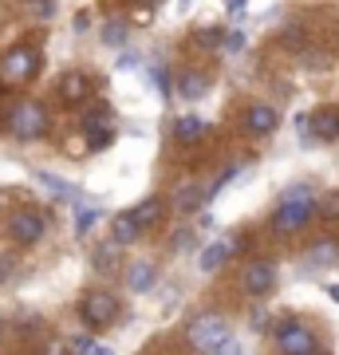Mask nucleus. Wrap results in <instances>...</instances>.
<instances>
[{"label": "nucleus", "instance_id": "obj_21", "mask_svg": "<svg viewBox=\"0 0 339 355\" xmlns=\"http://www.w3.org/2000/svg\"><path fill=\"white\" fill-rule=\"evenodd\" d=\"M139 237H142V229L134 225V217H130V214L111 217V241L119 245V249H126V245H134Z\"/></svg>", "mask_w": 339, "mask_h": 355}, {"label": "nucleus", "instance_id": "obj_40", "mask_svg": "<svg viewBox=\"0 0 339 355\" xmlns=\"http://www.w3.org/2000/svg\"><path fill=\"white\" fill-rule=\"evenodd\" d=\"M4 205H8V198H4V193H0V214H4Z\"/></svg>", "mask_w": 339, "mask_h": 355}, {"label": "nucleus", "instance_id": "obj_5", "mask_svg": "<svg viewBox=\"0 0 339 355\" xmlns=\"http://www.w3.org/2000/svg\"><path fill=\"white\" fill-rule=\"evenodd\" d=\"M229 340V320L221 312H198L186 324V343L193 352H217Z\"/></svg>", "mask_w": 339, "mask_h": 355}, {"label": "nucleus", "instance_id": "obj_22", "mask_svg": "<svg viewBox=\"0 0 339 355\" xmlns=\"http://www.w3.org/2000/svg\"><path fill=\"white\" fill-rule=\"evenodd\" d=\"M36 182L51 193V198H55V202H79V190H76V186H71V182H63V178H55V174H48V170H40Z\"/></svg>", "mask_w": 339, "mask_h": 355}, {"label": "nucleus", "instance_id": "obj_27", "mask_svg": "<svg viewBox=\"0 0 339 355\" xmlns=\"http://www.w3.org/2000/svg\"><path fill=\"white\" fill-rule=\"evenodd\" d=\"M99 217H103V214L95 209V205H83V209H76V237H79V241H83L91 229L99 225Z\"/></svg>", "mask_w": 339, "mask_h": 355}, {"label": "nucleus", "instance_id": "obj_1", "mask_svg": "<svg viewBox=\"0 0 339 355\" xmlns=\"http://www.w3.org/2000/svg\"><path fill=\"white\" fill-rule=\"evenodd\" d=\"M4 130L16 142H36L51 130V111L40 99H20L12 103V111L4 114Z\"/></svg>", "mask_w": 339, "mask_h": 355}, {"label": "nucleus", "instance_id": "obj_15", "mask_svg": "<svg viewBox=\"0 0 339 355\" xmlns=\"http://www.w3.org/2000/svg\"><path fill=\"white\" fill-rule=\"evenodd\" d=\"M126 214L134 217V225L142 229V233H146V229H154V225H162V217H166V202L162 198H142L139 205H134V209H126Z\"/></svg>", "mask_w": 339, "mask_h": 355}, {"label": "nucleus", "instance_id": "obj_7", "mask_svg": "<svg viewBox=\"0 0 339 355\" xmlns=\"http://www.w3.org/2000/svg\"><path fill=\"white\" fill-rule=\"evenodd\" d=\"M315 221V198L312 202H277L272 209V229H277L280 237H292V233H300Z\"/></svg>", "mask_w": 339, "mask_h": 355}, {"label": "nucleus", "instance_id": "obj_33", "mask_svg": "<svg viewBox=\"0 0 339 355\" xmlns=\"http://www.w3.org/2000/svg\"><path fill=\"white\" fill-rule=\"evenodd\" d=\"M114 67H119V71H134V67H139V55H134V51H123V55L114 60Z\"/></svg>", "mask_w": 339, "mask_h": 355}, {"label": "nucleus", "instance_id": "obj_24", "mask_svg": "<svg viewBox=\"0 0 339 355\" xmlns=\"http://www.w3.org/2000/svg\"><path fill=\"white\" fill-rule=\"evenodd\" d=\"M114 123V111L107 107V103H91L87 111H83V119H79V130H87V127H111Z\"/></svg>", "mask_w": 339, "mask_h": 355}, {"label": "nucleus", "instance_id": "obj_14", "mask_svg": "<svg viewBox=\"0 0 339 355\" xmlns=\"http://www.w3.org/2000/svg\"><path fill=\"white\" fill-rule=\"evenodd\" d=\"M209 135V123L201 119V114H177L174 119V142L177 146H193Z\"/></svg>", "mask_w": 339, "mask_h": 355}, {"label": "nucleus", "instance_id": "obj_34", "mask_svg": "<svg viewBox=\"0 0 339 355\" xmlns=\"http://www.w3.org/2000/svg\"><path fill=\"white\" fill-rule=\"evenodd\" d=\"M241 48H245V32L237 28V32H229V40H225V51H233V55H237Z\"/></svg>", "mask_w": 339, "mask_h": 355}, {"label": "nucleus", "instance_id": "obj_42", "mask_svg": "<svg viewBox=\"0 0 339 355\" xmlns=\"http://www.w3.org/2000/svg\"><path fill=\"white\" fill-rule=\"evenodd\" d=\"M0 130H4V114H0Z\"/></svg>", "mask_w": 339, "mask_h": 355}, {"label": "nucleus", "instance_id": "obj_6", "mask_svg": "<svg viewBox=\"0 0 339 355\" xmlns=\"http://www.w3.org/2000/svg\"><path fill=\"white\" fill-rule=\"evenodd\" d=\"M44 233H48V214L44 209H36V205H20V209H12L8 214V237H12L16 245H36L44 241Z\"/></svg>", "mask_w": 339, "mask_h": 355}, {"label": "nucleus", "instance_id": "obj_36", "mask_svg": "<svg viewBox=\"0 0 339 355\" xmlns=\"http://www.w3.org/2000/svg\"><path fill=\"white\" fill-rule=\"evenodd\" d=\"M12 277V257H0V284Z\"/></svg>", "mask_w": 339, "mask_h": 355}, {"label": "nucleus", "instance_id": "obj_31", "mask_svg": "<svg viewBox=\"0 0 339 355\" xmlns=\"http://www.w3.org/2000/svg\"><path fill=\"white\" fill-rule=\"evenodd\" d=\"M189 245H193V229H177L170 237V253H186Z\"/></svg>", "mask_w": 339, "mask_h": 355}, {"label": "nucleus", "instance_id": "obj_2", "mask_svg": "<svg viewBox=\"0 0 339 355\" xmlns=\"http://www.w3.org/2000/svg\"><path fill=\"white\" fill-rule=\"evenodd\" d=\"M44 64V51L36 44H12V48L0 55V87H24L40 76Z\"/></svg>", "mask_w": 339, "mask_h": 355}, {"label": "nucleus", "instance_id": "obj_11", "mask_svg": "<svg viewBox=\"0 0 339 355\" xmlns=\"http://www.w3.org/2000/svg\"><path fill=\"white\" fill-rule=\"evenodd\" d=\"M209 87H214V76H209V71H201V67H182V71L174 76V95H182L186 103L205 99Z\"/></svg>", "mask_w": 339, "mask_h": 355}, {"label": "nucleus", "instance_id": "obj_3", "mask_svg": "<svg viewBox=\"0 0 339 355\" xmlns=\"http://www.w3.org/2000/svg\"><path fill=\"white\" fill-rule=\"evenodd\" d=\"M272 347H277V355H320L324 352L315 328H308V324L296 320V316H284L277 328H272Z\"/></svg>", "mask_w": 339, "mask_h": 355}, {"label": "nucleus", "instance_id": "obj_17", "mask_svg": "<svg viewBox=\"0 0 339 355\" xmlns=\"http://www.w3.org/2000/svg\"><path fill=\"white\" fill-rule=\"evenodd\" d=\"M119 261H123V249L114 241H103L91 249V268L99 272V277H111V272H119Z\"/></svg>", "mask_w": 339, "mask_h": 355}, {"label": "nucleus", "instance_id": "obj_38", "mask_svg": "<svg viewBox=\"0 0 339 355\" xmlns=\"http://www.w3.org/2000/svg\"><path fill=\"white\" fill-rule=\"evenodd\" d=\"M252 328H257V331L268 328V312H252Z\"/></svg>", "mask_w": 339, "mask_h": 355}, {"label": "nucleus", "instance_id": "obj_25", "mask_svg": "<svg viewBox=\"0 0 339 355\" xmlns=\"http://www.w3.org/2000/svg\"><path fill=\"white\" fill-rule=\"evenodd\" d=\"M315 217L320 221H339V190H327L315 198Z\"/></svg>", "mask_w": 339, "mask_h": 355}, {"label": "nucleus", "instance_id": "obj_20", "mask_svg": "<svg viewBox=\"0 0 339 355\" xmlns=\"http://www.w3.org/2000/svg\"><path fill=\"white\" fill-rule=\"evenodd\" d=\"M229 257H233V249H229V241H209L205 249H201V257H198V268L205 272V277H214L217 268L225 265Z\"/></svg>", "mask_w": 339, "mask_h": 355}, {"label": "nucleus", "instance_id": "obj_16", "mask_svg": "<svg viewBox=\"0 0 339 355\" xmlns=\"http://www.w3.org/2000/svg\"><path fill=\"white\" fill-rule=\"evenodd\" d=\"M339 261V241L336 237H315L312 245H308V253H304V265L308 268H327Z\"/></svg>", "mask_w": 339, "mask_h": 355}, {"label": "nucleus", "instance_id": "obj_30", "mask_svg": "<svg viewBox=\"0 0 339 355\" xmlns=\"http://www.w3.org/2000/svg\"><path fill=\"white\" fill-rule=\"evenodd\" d=\"M67 347H71V355H95L99 352V343L91 340V336H76V340H67Z\"/></svg>", "mask_w": 339, "mask_h": 355}, {"label": "nucleus", "instance_id": "obj_39", "mask_svg": "<svg viewBox=\"0 0 339 355\" xmlns=\"http://www.w3.org/2000/svg\"><path fill=\"white\" fill-rule=\"evenodd\" d=\"M327 296H331V300L339 304V284H327Z\"/></svg>", "mask_w": 339, "mask_h": 355}, {"label": "nucleus", "instance_id": "obj_28", "mask_svg": "<svg viewBox=\"0 0 339 355\" xmlns=\"http://www.w3.org/2000/svg\"><path fill=\"white\" fill-rule=\"evenodd\" d=\"M150 87L162 95V99H170L174 95V76L166 71V67H150Z\"/></svg>", "mask_w": 339, "mask_h": 355}, {"label": "nucleus", "instance_id": "obj_23", "mask_svg": "<svg viewBox=\"0 0 339 355\" xmlns=\"http://www.w3.org/2000/svg\"><path fill=\"white\" fill-rule=\"evenodd\" d=\"M126 36H130V24H126V16H111V20L103 24V32H99V40L107 44V48H123Z\"/></svg>", "mask_w": 339, "mask_h": 355}, {"label": "nucleus", "instance_id": "obj_13", "mask_svg": "<svg viewBox=\"0 0 339 355\" xmlns=\"http://www.w3.org/2000/svg\"><path fill=\"white\" fill-rule=\"evenodd\" d=\"M123 280H126V292L142 296V292H150L158 284V265L154 261H134V265H126Z\"/></svg>", "mask_w": 339, "mask_h": 355}, {"label": "nucleus", "instance_id": "obj_26", "mask_svg": "<svg viewBox=\"0 0 339 355\" xmlns=\"http://www.w3.org/2000/svg\"><path fill=\"white\" fill-rule=\"evenodd\" d=\"M83 139H87L91 154H99V150H107V146L114 142V127H87L83 130Z\"/></svg>", "mask_w": 339, "mask_h": 355}, {"label": "nucleus", "instance_id": "obj_9", "mask_svg": "<svg viewBox=\"0 0 339 355\" xmlns=\"http://www.w3.org/2000/svg\"><path fill=\"white\" fill-rule=\"evenodd\" d=\"M241 288L249 292L252 300L268 296V292L277 288V265H272V261H264V257L249 261V265L241 268Z\"/></svg>", "mask_w": 339, "mask_h": 355}, {"label": "nucleus", "instance_id": "obj_12", "mask_svg": "<svg viewBox=\"0 0 339 355\" xmlns=\"http://www.w3.org/2000/svg\"><path fill=\"white\" fill-rule=\"evenodd\" d=\"M308 130H312L315 142H339V103L315 107V111L308 114Z\"/></svg>", "mask_w": 339, "mask_h": 355}, {"label": "nucleus", "instance_id": "obj_10", "mask_svg": "<svg viewBox=\"0 0 339 355\" xmlns=\"http://www.w3.org/2000/svg\"><path fill=\"white\" fill-rule=\"evenodd\" d=\"M55 95L63 107H87L91 103V76L87 71H63L55 79Z\"/></svg>", "mask_w": 339, "mask_h": 355}, {"label": "nucleus", "instance_id": "obj_37", "mask_svg": "<svg viewBox=\"0 0 339 355\" xmlns=\"http://www.w3.org/2000/svg\"><path fill=\"white\" fill-rule=\"evenodd\" d=\"M237 347H241L237 340H225V343H221V347H217L214 355H237Z\"/></svg>", "mask_w": 339, "mask_h": 355}, {"label": "nucleus", "instance_id": "obj_41", "mask_svg": "<svg viewBox=\"0 0 339 355\" xmlns=\"http://www.w3.org/2000/svg\"><path fill=\"white\" fill-rule=\"evenodd\" d=\"M0 336H4V316H0Z\"/></svg>", "mask_w": 339, "mask_h": 355}, {"label": "nucleus", "instance_id": "obj_35", "mask_svg": "<svg viewBox=\"0 0 339 355\" xmlns=\"http://www.w3.org/2000/svg\"><path fill=\"white\" fill-rule=\"evenodd\" d=\"M28 12H32V16H40V20H51V16H55V4H32Z\"/></svg>", "mask_w": 339, "mask_h": 355}, {"label": "nucleus", "instance_id": "obj_4", "mask_svg": "<svg viewBox=\"0 0 339 355\" xmlns=\"http://www.w3.org/2000/svg\"><path fill=\"white\" fill-rule=\"evenodd\" d=\"M119 312H123V304H119V296L107 288H91L83 292V300H79V320H83V328L87 331H107L119 324Z\"/></svg>", "mask_w": 339, "mask_h": 355}, {"label": "nucleus", "instance_id": "obj_18", "mask_svg": "<svg viewBox=\"0 0 339 355\" xmlns=\"http://www.w3.org/2000/svg\"><path fill=\"white\" fill-rule=\"evenodd\" d=\"M170 205H174L182 217L193 214V209H205V190H201L198 182H186V186H177V190H174V202H170Z\"/></svg>", "mask_w": 339, "mask_h": 355}, {"label": "nucleus", "instance_id": "obj_32", "mask_svg": "<svg viewBox=\"0 0 339 355\" xmlns=\"http://www.w3.org/2000/svg\"><path fill=\"white\" fill-rule=\"evenodd\" d=\"M40 355H71V347H67V340H44Z\"/></svg>", "mask_w": 339, "mask_h": 355}, {"label": "nucleus", "instance_id": "obj_19", "mask_svg": "<svg viewBox=\"0 0 339 355\" xmlns=\"http://www.w3.org/2000/svg\"><path fill=\"white\" fill-rule=\"evenodd\" d=\"M225 40H229V28L221 24H201L193 28V36H189V44L201 51H217V48H225Z\"/></svg>", "mask_w": 339, "mask_h": 355}, {"label": "nucleus", "instance_id": "obj_29", "mask_svg": "<svg viewBox=\"0 0 339 355\" xmlns=\"http://www.w3.org/2000/svg\"><path fill=\"white\" fill-rule=\"evenodd\" d=\"M304 44H308V32H304L300 24H288L284 32H280V48H288V51H300Z\"/></svg>", "mask_w": 339, "mask_h": 355}, {"label": "nucleus", "instance_id": "obj_8", "mask_svg": "<svg viewBox=\"0 0 339 355\" xmlns=\"http://www.w3.org/2000/svg\"><path fill=\"white\" fill-rule=\"evenodd\" d=\"M277 127H280V111L272 103H249V107L241 111V130H245L249 139H268Z\"/></svg>", "mask_w": 339, "mask_h": 355}]
</instances>
